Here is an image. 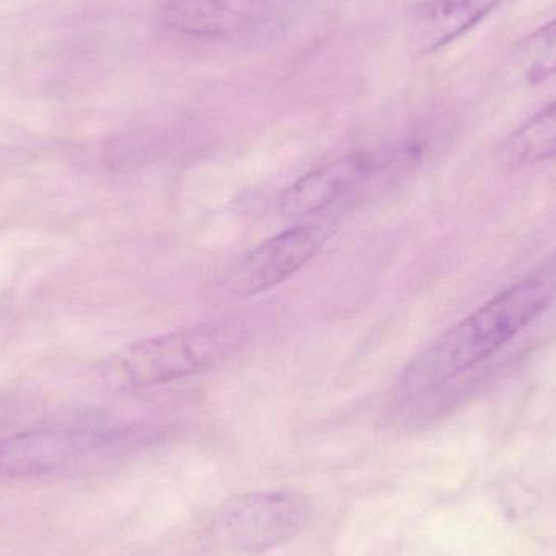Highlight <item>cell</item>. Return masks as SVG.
<instances>
[{
    "label": "cell",
    "instance_id": "obj_6",
    "mask_svg": "<svg viewBox=\"0 0 556 556\" xmlns=\"http://www.w3.org/2000/svg\"><path fill=\"white\" fill-rule=\"evenodd\" d=\"M329 238V225L303 224L281 231L235 267L227 278V290L247 298L277 287L316 257Z\"/></svg>",
    "mask_w": 556,
    "mask_h": 556
},
{
    "label": "cell",
    "instance_id": "obj_3",
    "mask_svg": "<svg viewBox=\"0 0 556 556\" xmlns=\"http://www.w3.org/2000/svg\"><path fill=\"white\" fill-rule=\"evenodd\" d=\"M424 149L405 143L375 153H353L314 169L285 191L280 208L287 217L309 218L352 201L379 179L394 178L420 163Z\"/></svg>",
    "mask_w": 556,
    "mask_h": 556
},
{
    "label": "cell",
    "instance_id": "obj_4",
    "mask_svg": "<svg viewBox=\"0 0 556 556\" xmlns=\"http://www.w3.org/2000/svg\"><path fill=\"white\" fill-rule=\"evenodd\" d=\"M311 516L313 506L303 493L269 490L228 500L218 511L215 529L230 551L261 555L294 541Z\"/></svg>",
    "mask_w": 556,
    "mask_h": 556
},
{
    "label": "cell",
    "instance_id": "obj_5",
    "mask_svg": "<svg viewBox=\"0 0 556 556\" xmlns=\"http://www.w3.org/2000/svg\"><path fill=\"white\" fill-rule=\"evenodd\" d=\"M293 0H169L160 16L178 35L207 39L257 38L277 31Z\"/></svg>",
    "mask_w": 556,
    "mask_h": 556
},
{
    "label": "cell",
    "instance_id": "obj_2",
    "mask_svg": "<svg viewBox=\"0 0 556 556\" xmlns=\"http://www.w3.org/2000/svg\"><path fill=\"white\" fill-rule=\"evenodd\" d=\"M247 337L238 320H215L140 340L111 355L103 378L114 389L165 384L211 369L233 355Z\"/></svg>",
    "mask_w": 556,
    "mask_h": 556
},
{
    "label": "cell",
    "instance_id": "obj_9",
    "mask_svg": "<svg viewBox=\"0 0 556 556\" xmlns=\"http://www.w3.org/2000/svg\"><path fill=\"white\" fill-rule=\"evenodd\" d=\"M500 162L518 169L556 159V100L509 134L500 147Z\"/></svg>",
    "mask_w": 556,
    "mask_h": 556
},
{
    "label": "cell",
    "instance_id": "obj_7",
    "mask_svg": "<svg viewBox=\"0 0 556 556\" xmlns=\"http://www.w3.org/2000/svg\"><path fill=\"white\" fill-rule=\"evenodd\" d=\"M505 0H425L410 13V35L420 52H433L466 35Z\"/></svg>",
    "mask_w": 556,
    "mask_h": 556
},
{
    "label": "cell",
    "instance_id": "obj_8",
    "mask_svg": "<svg viewBox=\"0 0 556 556\" xmlns=\"http://www.w3.org/2000/svg\"><path fill=\"white\" fill-rule=\"evenodd\" d=\"M74 441L61 431L35 430L0 440V476L33 477L52 472L67 463Z\"/></svg>",
    "mask_w": 556,
    "mask_h": 556
},
{
    "label": "cell",
    "instance_id": "obj_10",
    "mask_svg": "<svg viewBox=\"0 0 556 556\" xmlns=\"http://www.w3.org/2000/svg\"><path fill=\"white\" fill-rule=\"evenodd\" d=\"M519 61L531 84L547 80L556 74V22L548 23L522 42Z\"/></svg>",
    "mask_w": 556,
    "mask_h": 556
},
{
    "label": "cell",
    "instance_id": "obj_1",
    "mask_svg": "<svg viewBox=\"0 0 556 556\" xmlns=\"http://www.w3.org/2000/svg\"><path fill=\"white\" fill-rule=\"evenodd\" d=\"M555 296L556 277L548 274L506 288L412 359L399 378L397 397H424L476 368L531 326Z\"/></svg>",
    "mask_w": 556,
    "mask_h": 556
}]
</instances>
